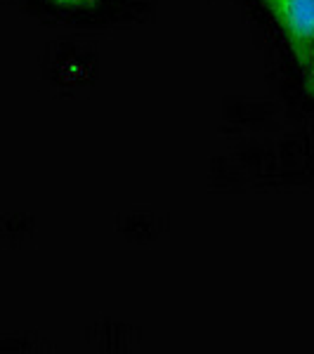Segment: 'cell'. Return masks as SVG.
<instances>
[{"label": "cell", "mask_w": 314, "mask_h": 354, "mask_svg": "<svg viewBox=\"0 0 314 354\" xmlns=\"http://www.w3.org/2000/svg\"><path fill=\"white\" fill-rule=\"evenodd\" d=\"M300 64L314 59V0H262Z\"/></svg>", "instance_id": "obj_1"}, {"label": "cell", "mask_w": 314, "mask_h": 354, "mask_svg": "<svg viewBox=\"0 0 314 354\" xmlns=\"http://www.w3.org/2000/svg\"><path fill=\"white\" fill-rule=\"evenodd\" d=\"M59 3H66V5H88V3H95V0H59Z\"/></svg>", "instance_id": "obj_2"}, {"label": "cell", "mask_w": 314, "mask_h": 354, "mask_svg": "<svg viewBox=\"0 0 314 354\" xmlns=\"http://www.w3.org/2000/svg\"><path fill=\"white\" fill-rule=\"evenodd\" d=\"M307 88H310V93L314 95V59H312V73H310V78H307Z\"/></svg>", "instance_id": "obj_3"}]
</instances>
